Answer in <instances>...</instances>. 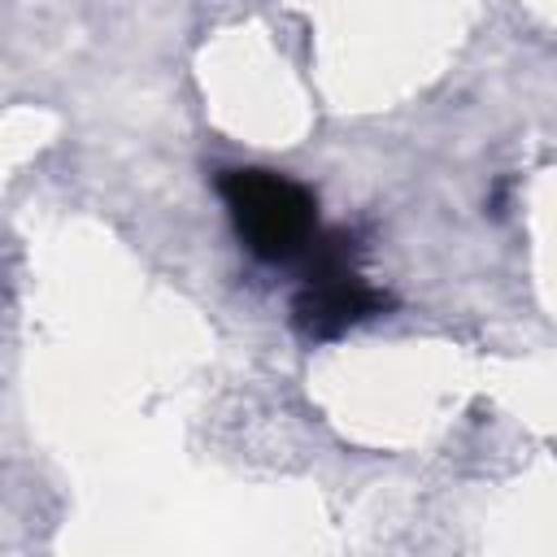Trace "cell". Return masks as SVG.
<instances>
[{
    "instance_id": "cell-2",
    "label": "cell",
    "mask_w": 557,
    "mask_h": 557,
    "mask_svg": "<svg viewBox=\"0 0 557 557\" xmlns=\"http://www.w3.org/2000/svg\"><path fill=\"white\" fill-rule=\"evenodd\" d=\"M361 239L357 231H326L305 252V283L292 300V326L305 339H335L348 326L387 313L392 296L361 278Z\"/></svg>"
},
{
    "instance_id": "cell-1",
    "label": "cell",
    "mask_w": 557,
    "mask_h": 557,
    "mask_svg": "<svg viewBox=\"0 0 557 557\" xmlns=\"http://www.w3.org/2000/svg\"><path fill=\"white\" fill-rule=\"evenodd\" d=\"M222 205L239 244L257 261H292L318 239V196L265 165H231L218 174Z\"/></svg>"
}]
</instances>
